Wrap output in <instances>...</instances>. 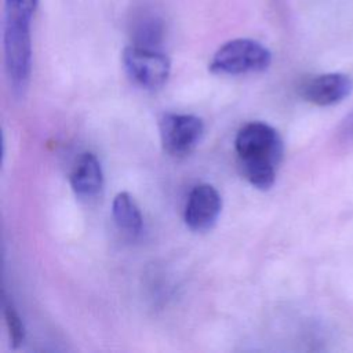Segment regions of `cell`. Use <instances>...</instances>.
Masks as SVG:
<instances>
[{
  "instance_id": "cell-1",
  "label": "cell",
  "mask_w": 353,
  "mask_h": 353,
  "mask_svg": "<svg viewBox=\"0 0 353 353\" xmlns=\"http://www.w3.org/2000/svg\"><path fill=\"white\" fill-rule=\"evenodd\" d=\"M283 139L269 124L252 121L240 128L234 139L237 167L241 176L254 188L268 190L276 181L283 159Z\"/></svg>"
},
{
  "instance_id": "cell-2",
  "label": "cell",
  "mask_w": 353,
  "mask_h": 353,
  "mask_svg": "<svg viewBox=\"0 0 353 353\" xmlns=\"http://www.w3.org/2000/svg\"><path fill=\"white\" fill-rule=\"evenodd\" d=\"M32 19L4 12L3 48L6 72L15 95H23L28 88L32 70Z\"/></svg>"
},
{
  "instance_id": "cell-3",
  "label": "cell",
  "mask_w": 353,
  "mask_h": 353,
  "mask_svg": "<svg viewBox=\"0 0 353 353\" xmlns=\"http://www.w3.org/2000/svg\"><path fill=\"white\" fill-rule=\"evenodd\" d=\"M272 63V52L262 43L240 37L222 44L212 55L210 70L222 76H239L266 70Z\"/></svg>"
},
{
  "instance_id": "cell-4",
  "label": "cell",
  "mask_w": 353,
  "mask_h": 353,
  "mask_svg": "<svg viewBox=\"0 0 353 353\" xmlns=\"http://www.w3.org/2000/svg\"><path fill=\"white\" fill-rule=\"evenodd\" d=\"M123 66L132 81L146 90L161 88L171 72V62L157 48L131 44L124 48Z\"/></svg>"
},
{
  "instance_id": "cell-5",
  "label": "cell",
  "mask_w": 353,
  "mask_h": 353,
  "mask_svg": "<svg viewBox=\"0 0 353 353\" xmlns=\"http://www.w3.org/2000/svg\"><path fill=\"white\" fill-rule=\"evenodd\" d=\"M164 152L181 157L192 153L204 135V123L199 116L164 113L159 121Z\"/></svg>"
},
{
  "instance_id": "cell-6",
  "label": "cell",
  "mask_w": 353,
  "mask_h": 353,
  "mask_svg": "<svg viewBox=\"0 0 353 353\" xmlns=\"http://www.w3.org/2000/svg\"><path fill=\"white\" fill-rule=\"evenodd\" d=\"M221 211L222 197L219 192L210 183H201L190 190L183 219L190 230L205 232L216 223Z\"/></svg>"
},
{
  "instance_id": "cell-7",
  "label": "cell",
  "mask_w": 353,
  "mask_h": 353,
  "mask_svg": "<svg viewBox=\"0 0 353 353\" xmlns=\"http://www.w3.org/2000/svg\"><path fill=\"white\" fill-rule=\"evenodd\" d=\"M353 91V80L343 73L316 76L301 87V97L317 106H332L342 102Z\"/></svg>"
},
{
  "instance_id": "cell-8",
  "label": "cell",
  "mask_w": 353,
  "mask_h": 353,
  "mask_svg": "<svg viewBox=\"0 0 353 353\" xmlns=\"http://www.w3.org/2000/svg\"><path fill=\"white\" fill-rule=\"evenodd\" d=\"M70 186L74 194L83 200L97 197L103 188V172L94 153H83L70 174Z\"/></svg>"
},
{
  "instance_id": "cell-9",
  "label": "cell",
  "mask_w": 353,
  "mask_h": 353,
  "mask_svg": "<svg viewBox=\"0 0 353 353\" xmlns=\"http://www.w3.org/2000/svg\"><path fill=\"white\" fill-rule=\"evenodd\" d=\"M112 216L119 230L128 237L134 239L142 232L143 219L135 200L130 193L119 192L114 196L112 203Z\"/></svg>"
},
{
  "instance_id": "cell-10",
  "label": "cell",
  "mask_w": 353,
  "mask_h": 353,
  "mask_svg": "<svg viewBox=\"0 0 353 353\" xmlns=\"http://www.w3.org/2000/svg\"><path fill=\"white\" fill-rule=\"evenodd\" d=\"M134 44L156 48L163 39V21L157 15L143 14L134 26Z\"/></svg>"
},
{
  "instance_id": "cell-11",
  "label": "cell",
  "mask_w": 353,
  "mask_h": 353,
  "mask_svg": "<svg viewBox=\"0 0 353 353\" xmlns=\"http://www.w3.org/2000/svg\"><path fill=\"white\" fill-rule=\"evenodd\" d=\"M4 306V317H6V324L10 332V341L11 345L14 347L19 346L23 339H25V328H23V323L21 320V317L18 316V313L15 312V309L12 307L11 303H8L7 301H4L3 303Z\"/></svg>"
},
{
  "instance_id": "cell-12",
  "label": "cell",
  "mask_w": 353,
  "mask_h": 353,
  "mask_svg": "<svg viewBox=\"0 0 353 353\" xmlns=\"http://www.w3.org/2000/svg\"><path fill=\"white\" fill-rule=\"evenodd\" d=\"M39 0H4V12L33 18Z\"/></svg>"
}]
</instances>
